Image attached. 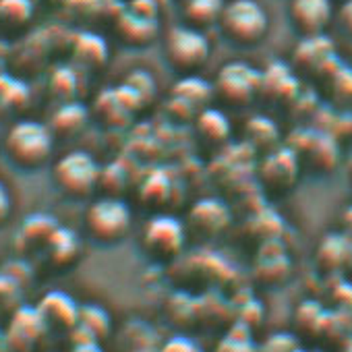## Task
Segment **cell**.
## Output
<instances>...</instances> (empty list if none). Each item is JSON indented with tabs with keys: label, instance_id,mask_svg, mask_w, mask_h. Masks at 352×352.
<instances>
[{
	"label": "cell",
	"instance_id": "cell-1",
	"mask_svg": "<svg viewBox=\"0 0 352 352\" xmlns=\"http://www.w3.org/2000/svg\"><path fill=\"white\" fill-rule=\"evenodd\" d=\"M5 153L11 164L21 170H38L46 166L54 151V133L50 124L21 118L11 124L5 135Z\"/></svg>",
	"mask_w": 352,
	"mask_h": 352
},
{
	"label": "cell",
	"instance_id": "cell-2",
	"mask_svg": "<svg viewBox=\"0 0 352 352\" xmlns=\"http://www.w3.org/2000/svg\"><path fill=\"white\" fill-rule=\"evenodd\" d=\"M216 28L228 44L253 48L265 40L270 17L257 0H226Z\"/></svg>",
	"mask_w": 352,
	"mask_h": 352
},
{
	"label": "cell",
	"instance_id": "cell-3",
	"mask_svg": "<svg viewBox=\"0 0 352 352\" xmlns=\"http://www.w3.org/2000/svg\"><path fill=\"white\" fill-rule=\"evenodd\" d=\"M102 166L98 160L83 151L75 149L60 155L52 164V181L56 189L69 199H87L100 187Z\"/></svg>",
	"mask_w": 352,
	"mask_h": 352
},
{
	"label": "cell",
	"instance_id": "cell-4",
	"mask_svg": "<svg viewBox=\"0 0 352 352\" xmlns=\"http://www.w3.org/2000/svg\"><path fill=\"white\" fill-rule=\"evenodd\" d=\"M212 56V44L204 32L191 25H176L164 38V58L181 77L197 75Z\"/></svg>",
	"mask_w": 352,
	"mask_h": 352
},
{
	"label": "cell",
	"instance_id": "cell-5",
	"mask_svg": "<svg viewBox=\"0 0 352 352\" xmlns=\"http://www.w3.org/2000/svg\"><path fill=\"white\" fill-rule=\"evenodd\" d=\"M133 226L131 208L112 195L91 201L83 216V228L87 236L98 245H118L124 241Z\"/></svg>",
	"mask_w": 352,
	"mask_h": 352
},
{
	"label": "cell",
	"instance_id": "cell-6",
	"mask_svg": "<svg viewBox=\"0 0 352 352\" xmlns=\"http://www.w3.org/2000/svg\"><path fill=\"white\" fill-rule=\"evenodd\" d=\"M261 89V71L253 69L249 63L232 60L226 63L212 83L214 98H218L222 104L241 108L251 104L255 98H259Z\"/></svg>",
	"mask_w": 352,
	"mask_h": 352
},
{
	"label": "cell",
	"instance_id": "cell-7",
	"mask_svg": "<svg viewBox=\"0 0 352 352\" xmlns=\"http://www.w3.org/2000/svg\"><path fill=\"white\" fill-rule=\"evenodd\" d=\"M187 230L185 226L170 216H153L141 230V247L147 255L157 261L174 259L185 247Z\"/></svg>",
	"mask_w": 352,
	"mask_h": 352
},
{
	"label": "cell",
	"instance_id": "cell-8",
	"mask_svg": "<svg viewBox=\"0 0 352 352\" xmlns=\"http://www.w3.org/2000/svg\"><path fill=\"white\" fill-rule=\"evenodd\" d=\"M333 15V0H290L288 3L290 25L300 38L325 34Z\"/></svg>",
	"mask_w": 352,
	"mask_h": 352
},
{
	"label": "cell",
	"instance_id": "cell-9",
	"mask_svg": "<svg viewBox=\"0 0 352 352\" xmlns=\"http://www.w3.org/2000/svg\"><path fill=\"white\" fill-rule=\"evenodd\" d=\"M294 67L311 73V75H333L338 71V56L333 42L325 36H309L300 38L296 50H294Z\"/></svg>",
	"mask_w": 352,
	"mask_h": 352
},
{
	"label": "cell",
	"instance_id": "cell-10",
	"mask_svg": "<svg viewBox=\"0 0 352 352\" xmlns=\"http://www.w3.org/2000/svg\"><path fill=\"white\" fill-rule=\"evenodd\" d=\"M116 32L122 44L126 46L133 48L149 46L157 36V21L153 15V7L143 9L139 5H131L129 11L124 7L122 15L116 19Z\"/></svg>",
	"mask_w": 352,
	"mask_h": 352
},
{
	"label": "cell",
	"instance_id": "cell-11",
	"mask_svg": "<svg viewBox=\"0 0 352 352\" xmlns=\"http://www.w3.org/2000/svg\"><path fill=\"white\" fill-rule=\"evenodd\" d=\"M317 261L323 270L344 272L352 265V239L346 232H336L323 236L317 249Z\"/></svg>",
	"mask_w": 352,
	"mask_h": 352
},
{
	"label": "cell",
	"instance_id": "cell-12",
	"mask_svg": "<svg viewBox=\"0 0 352 352\" xmlns=\"http://www.w3.org/2000/svg\"><path fill=\"white\" fill-rule=\"evenodd\" d=\"M44 253L48 255V261L54 267H71L81 255L79 236L73 230L58 226L54 230V234L50 236V241L46 243Z\"/></svg>",
	"mask_w": 352,
	"mask_h": 352
},
{
	"label": "cell",
	"instance_id": "cell-13",
	"mask_svg": "<svg viewBox=\"0 0 352 352\" xmlns=\"http://www.w3.org/2000/svg\"><path fill=\"white\" fill-rule=\"evenodd\" d=\"M191 222L199 230V234L214 236V234H220L224 226H228L230 214L224 204L216 199H204L195 204V208L191 210Z\"/></svg>",
	"mask_w": 352,
	"mask_h": 352
},
{
	"label": "cell",
	"instance_id": "cell-14",
	"mask_svg": "<svg viewBox=\"0 0 352 352\" xmlns=\"http://www.w3.org/2000/svg\"><path fill=\"white\" fill-rule=\"evenodd\" d=\"M58 228V222L50 218L48 214H32L23 224L17 234V243L28 251V249H40L44 251L46 243Z\"/></svg>",
	"mask_w": 352,
	"mask_h": 352
},
{
	"label": "cell",
	"instance_id": "cell-15",
	"mask_svg": "<svg viewBox=\"0 0 352 352\" xmlns=\"http://www.w3.org/2000/svg\"><path fill=\"white\" fill-rule=\"evenodd\" d=\"M183 3V21L199 32L218 25L220 13L226 0H181Z\"/></svg>",
	"mask_w": 352,
	"mask_h": 352
},
{
	"label": "cell",
	"instance_id": "cell-16",
	"mask_svg": "<svg viewBox=\"0 0 352 352\" xmlns=\"http://www.w3.org/2000/svg\"><path fill=\"white\" fill-rule=\"evenodd\" d=\"M40 317L42 321L48 319V321H56L63 325H75L79 319V309L71 300V296L63 292H50L44 296L40 305Z\"/></svg>",
	"mask_w": 352,
	"mask_h": 352
},
{
	"label": "cell",
	"instance_id": "cell-17",
	"mask_svg": "<svg viewBox=\"0 0 352 352\" xmlns=\"http://www.w3.org/2000/svg\"><path fill=\"white\" fill-rule=\"evenodd\" d=\"M85 122H87V110L77 102H67L54 112L50 129H52L54 137L56 135L71 137V135H77L85 126Z\"/></svg>",
	"mask_w": 352,
	"mask_h": 352
},
{
	"label": "cell",
	"instance_id": "cell-18",
	"mask_svg": "<svg viewBox=\"0 0 352 352\" xmlns=\"http://www.w3.org/2000/svg\"><path fill=\"white\" fill-rule=\"evenodd\" d=\"M34 17V0H0V28L23 30Z\"/></svg>",
	"mask_w": 352,
	"mask_h": 352
},
{
	"label": "cell",
	"instance_id": "cell-19",
	"mask_svg": "<svg viewBox=\"0 0 352 352\" xmlns=\"http://www.w3.org/2000/svg\"><path fill=\"white\" fill-rule=\"evenodd\" d=\"M195 124L199 129V135L208 143H222L230 135V124H228L226 116L220 110H214V108L201 110L195 116Z\"/></svg>",
	"mask_w": 352,
	"mask_h": 352
},
{
	"label": "cell",
	"instance_id": "cell-20",
	"mask_svg": "<svg viewBox=\"0 0 352 352\" xmlns=\"http://www.w3.org/2000/svg\"><path fill=\"white\" fill-rule=\"evenodd\" d=\"M333 19L338 23V28L348 38H352V0H340V7L336 9Z\"/></svg>",
	"mask_w": 352,
	"mask_h": 352
},
{
	"label": "cell",
	"instance_id": "cell-21",
	"mask_svg": "<svg viewBox=\"0 0 352 352\" xmlns=\"http://www.w3.org/2000/svg\"><path fill=\"white\" fill-rule=\"evenodd\" d=\"M11 214H13V197H11V191L7 189V185L0 181V228L9 222Z\"/></svg>",
	"mask_w": 352,
	"mask_h": 352
},
{
	"label": "cell",
	"instance_id": "cell-22",
	"mask_svg": "<svg viewBox=\"0 0 352 352\" xmlns=\"http://www.w3.org/2000/svg\"><path fill=\"white\" fill-rule=\"evenodd\" d=\"M342 222H344V232L352 239V208H346V212L342 216Z\"/></svg>",
	"mask_w": 352,
	"mask_h": 352
},
{
	"label": "cell",
	"instance_id": "cell-23",
	"mask_svg": "<svg viewBox=\"0 0 352 352\" xmlns=\"http://www.w3.org/2000/svg\"><path fill=\"white\" fill-rule=\"evenodd\" d=\"M340 352H352V338H348V340L344 342V346H342Z\"/></svg>",
	"mask_w": 352,
	"mask_h": 352
}]
</instances>
